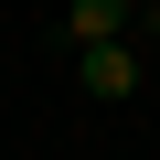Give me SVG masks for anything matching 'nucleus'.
Returning a JSON list of instances; mask_svg holds the SVG:
<instances>
[{"label": "nucleus", "instance_id": "1", "mask_svg": "<svg viewBox=\"0 0 160 160\" xmlns=\"http://www.w3.org/2000/svg\"><path fill=\"white\" fill-rule=\"evenodd\" d=\"M139 75H149V64L128 53V32H118V43H75V86L107 96V107H128V96H139Z\"/></svg>", "mask_w": 160, "mask_h": 160}, {"label": "nucleus", "instance_id": "2", "mask_svg": "<svg viewBox=\"0 0 160 160\" xmlns=\"http://www.w3.org/2000/svg\"><path fill=\"white\" fill-rule=\"evenodd\" d=\"M139 22V0H64V43H118Z\"/></svg>", "mask_w": 160, "mask_h": 160}, {"label": "nucleus", "instance_id": "3", "mask_svg": "<svg viewBox=\"0 0 160 160\" xmlns=\"http://www.w3.org/2000/svg\"><path fill=\"white\" fill-rule=\"evenodd\" d=\"M139 22H149V43H160V11H139Z\"/></svg>", "mask_w": 160, "mask_h": 160}]
</instances>
